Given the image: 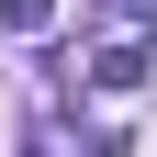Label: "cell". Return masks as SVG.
<instances>
[{
    "label": "cell",
    "instance_id": "obj_1",
    "mask_svg": "<svg viewBox=\"0 0 157 157\" xmlns=\"http://www.w3.org/2000/svg\"><path fill=\"white\" fill-rule=\"evenodd\" d=\"M90 78H101V90H146V34H112V45L90 56Z\"/></svg>",
    "mask_w": 157,
    "mask_h": 157
},
{
    "label": "cell",
    "instance_id": "obj_2",
    "mask_svg": "<svg viewBox=\"0 0 157 157\" xmlns=\"http://www.w3.org/2000/svg\"><path fill=\"white\" fill-rule=\"evenodd\" d=\"M56 23V0H0V34H45Z\"/></svg>",
    "mask_w": 157,
    "mask_h": 157
},
{
    "label": "cell",
    "instance_id": "obj_3",
    "mask_svg": "<svg viewBox=\"0 0 157 157\" xmlns=\"http://www.w3.org/2000/svg\"><path fill=\"white\" fill-rule=\"evenodd\" d=\"M101 23L112 34H157V0H101Z\"/></svg>",
    "mask_w": 157,
    "mask_h": 157
}]
</instances>
